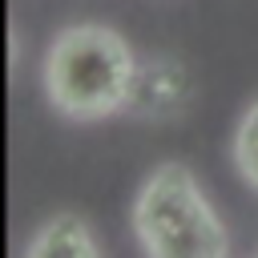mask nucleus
Returning a JSON list of instances; mask_svg holds the SVG:
<instances>
[{
  "label": "nucleus",
  "mask_w": 258,
  "mask_h": 258,
  "mask_svg": "<svg viewBox=\"0 0 258 258\" xmlns=\"http://www.w3.org/2000/svg\"><path fill=\"white\" fill-rule=\"evenodd\" d=\"M133 230L149 258H226V226L177 161L161 165L133 202Z\"/></svg>",
  "instance_id": "nucleus-2"
},
{
  "label": "nucleus",
  "mask_w": 258,
  "mask_h": 258,
  "mask_svg": "<svg viewBox=\"0 0 258 258\" xmlns=\"http://www.w3.org/2000/svg\"><path fill=\"white\" fill-rule=\"evenodd\" d=\"M28 258H101V250L77 214H56L32 238Z\"/></svg>",
  "instance_id": "nucleus-3"
},
{
  "label": "nucleus",
  "mask_w": 258,
  "mask_h": 258,
  "mask_svg": "<svg viewBox=\"0 0 258 258\" xmlns=\"http://www.w3.org/2000/svg\"><path fill=\"white\" fill-rule=\"evenodd\" d=\"M137 85V60L129 44L105 24L64 28L44 60L48 101L77 121H97L117 113Z\"/></svg>",
  "instance_id": "nucleus-1"
},
{
  "label": "nucleus",
  "mask_w": 258,
  "mask_h": 258,
  "mask_svg": "<svg viewBox=\"0 0 258 258\" xmlns=\"http://www.w3.org/2000/svg\"><path fill=\"white\" fill-rule=\"evenodd\" d=\"M234 157H238V169L246 173V181L258 189V101L246 109V117H242V125H238Z\"/></svg>",
  "instance_id": "nucleus-4"
}]
</instances>
